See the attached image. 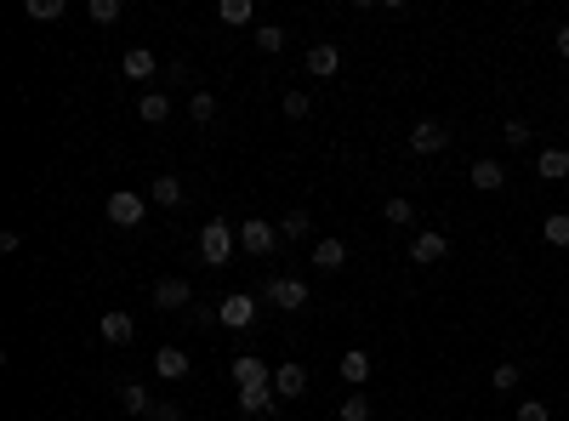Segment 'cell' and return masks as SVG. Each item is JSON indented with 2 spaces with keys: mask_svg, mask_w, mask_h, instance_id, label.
<instances>
[{
  "mask_svg": "<svg viewBox=\"0 0 569 421\" xmlns=\"http://www.w3.org/2000/svg\"><path fill=\"white\" fill-rule=\"evenodd\" d=\"M382 217H388V222H393V228H410V222H416V205H410V200H405V194H393V200H388V205H382Z\"/></svg>",
  "mask_w": 569,
  "mask_h": 421,
  "instance_id": "603a6c76",
  "label": "cell"
},
{
  "mask_svg": "<svg viewBox=\"0 0 569 421\" xmlns=\"http://www.w3.org/2000/svg\"><path fill=\"white\" fill-rule=\"evenodd\" d=\"M535 171H541L546 182H564V177H569V149H541V154H535Z\"/></svg>",
  "mask_w": 569,
  "mask_h": 421,
  "instance_id": "ac0fdd59",
  "label": "cell"
},
{
  "mask_svg": "<svg viewBox=\"0 0 569 421\" xmlns=\"http://www.w3.org/2000/svg\"><path fill=\"white\" fill-rule=\"evenodd\" d=\"M564 132H569V114H564Z\"/></svg>",
  "mask_w": 569,
  "mask_h": 421,
  "instance_id": "f35d334b",
  "label": "cell"
},
{
  "mask_svg": "<svg viewBox=\"0 0 569 421\" xmlns=\"http://www.w3.org/2000/svg\"><path fill=\"white\" fill-rule=\"evenodd\" d=\"M149 421H182V416H177V405H154V410H149Z\"/></svg>",
  "mask_w": 569,
  "mask_h": 421,
  "instance_id": "8d00e7d4",
  "label": "cell"
},
{
  "mask_svg": "<svg viewBox=\"0 0 569 421\" xmlns=\"http://www.w3.org/2000/svg\"><path fill=\"white\" fill-rule=\"evenodd\" d=\"M285 240H280V228L273 222H262V217H250V222H240V250L245 257H273Z\"/></svg>",
  "mask_w": 569,
  "mask_h": 421,
  "instance_id": "7a4b0ae2",
  "label": "cell"
},
{
  "mask_svg": "<svg viewBox=\"0 0 569 421\" xmlns=\"http://www.w3.org/2000/svg\"><path fill=\"white\" fill-rule=\"evenodd\" d=\"M120 405H125V416H142V421H149L154 398H149V387H142V382H125V387H120Z\"/></svg>",
  "mask_w": 569,
  "mask_h": 421,
  "instance_id": "d6986e66",
  "label": "cell"
},
{
  "mask_svg": "<svg viewBox=\"0 0 569 421\" xmlns=\"http://www.w3.org/2000/svg\"><path fill=\"white\" fill-rule=\"evenodd\" d=\"M188 114H194V125H211V120H217V97L194 92V97H188Z\"/></svg>",
  "mask_w": 569,
  "mask_h": 421,
  "instance_id": "d4e9b609",
  "label": "cell"
},
{
  "mask_svg": "<svg viewBox=\"0 0 569 421\" xmlns=\"http://www.w3.org/2000/svg\"><path fill=\"white\" fill-rule=\"evenodd\" d=\"M518 382H524V370H518V365H495V370H490V387H495V393H513Z\"/></svg>",
  "mask_w": 569,
  "mask_h": 421,
  "instance_id": "f1b7e54d",
  "label": "cell"
},
{
  "mask_svg": "<svg viewBox=\"0 0 569 421\" xmlns=\"http://www.w3.org/2000/svg\"><path fill=\"white\" fill-rule=\"evenodd\" d=\"M518 421H553V410H546L541 398H524V405H518Z\"/></svg>",
  "mask_w": 569,
  "mask_h": 421,
  "instance_id": "836d02e7",
  "label": "cell"
},
{
  "mask_svg": "<svg viewBox=\"0 0 569 421\" xmlns=\"http://www.w3.org/2000/svg\"><path fill=\"white\" fill-rule=\"evenodd\" d=\"M285 114L290 120H308V92H285Z\"/></svg>",
  "mask_w": 569,
  "mask_h": 421,
  "instance_id": "e575fe53",
  "label": "cell"
},
{
  "mask_svg": "<svg viewBox=\"0 0 569 421\" xmlns=\"http://www.w3.org/2000/svg\"><path fill=\"white\" fill-rule=\"evenodd\" d=\"M336 370H342V382H348L353 393H359V387L370 382V370H376V365H370V353H365V348H348V353H342V365H336Z\"/></svg>",
  "mask_w": 569,
  "mask_h": 421,
  "instance_id": "30bf717a",
  "label": "cell"
},
{
  "mask_svg": "<svg viewBox=\"0 0 569 421\" xmlns=\"http://www.w3.org/2000/svg\"><path fill=\"white\" fill-rule=\"evenodd\" d=\"M137 114H142V125H165V120H172V97H165V92H149V97L137 103Z\"/></svg>",
  "mask_w": 569,
  "mask_h": 421,
  "instance_id": "44dd1931",
  "label": "cell"
},
{
  "mask_svg": "<svg viewBox=\"0 0 569 421\" xmlns=\"http://www.w3.org/2000/svg\"><path fill=\"white\" fill-rule=\"evenodd\" d=\"M257 46H262V52H280V46H285V29H280V24H262V29H257Z\"/></svg>",
  "mask_w": 569,
  "mask_h": 421,
  "instance_id": "1f68e13d",
  "label": "cell"
},
{
  "mask_svg": "<svg viewBox=\"0 0 569 421\" xmlns=\"http://www.w3.org/2000/svg\"><path fill=\"white\" fill-rule=\"evenodd\" d=\"M273 393L280 398H302L308 393V370L302 365H273Z\"/></svg>",
  "mask_w": 569,
  "mask_h": 421,
  "instance_id": "4fadbf2b",
  "label": "cell"
},
{
  "mask_svg": "<svg viewBox=\"0 0 569 421\" xmlns=\"http://www.w3.org/2000/svg\"><path fill=\"white\" fill-rule=\"evenodd\" d=\"M410 149H416V154H445V149H450V132H445L438 120H416V125H410Z\"/></svg>",
  "mask_w": 569,
  "mask_h": 421,
  "instance_id": "52a82bcc",
  "label": "cell"
},
{
  "mask_svg": "<svg viewBox=\"0 0 569 421\" xmlns=\"http://www.w3.org/2000/svg\"><path fill=\"white\" fill-rule=\"evenodd\" d=\"M342 262H348V245L342 240H313V268H319V273H336Z\"/></svg>",
  "mask_w": 569,
  "mask_h": 421,
  "instance_id": "9a60e30c",
  "label": "cell"
},
{
  "mask_svg": "<svg viewBox=\"0 0 569 421\" xmlns=\"http://www.w3.org/2000/svg\"><path fill=\"white\" fill-rule=\"evenodd\" d=\"M336 69H342V52L336 46H308V74L313 80H330Z\"/></svg>",
  "mask_w": 569,
  "mask_h": 421,
  "instance_id": "2e32d148",
  "label": "cell"
},
{
  "mask_svg": "<svg viewBox=\"0 0 569 421\" xmlns=\"http://www.w3.org/2000/svg\"><path fill=\"white\" fill-rule=\"evenodd\" d=\"M268 308H280V313H297V308H308V285L302 279H268Z\"/></svg>",
  "mask_w": 569,
  "mask_h": 421,
  "instance_id": "277c9868",
  "label": "cell"
},
{
  "mask_svg": "<svg viewBox=\"0 0 569 421\" xmlns=\"http://www.w3.org/2000/svg\"><path fill=\"white\" fill-rule=\"evenodd\" d=\"M217 17H222V24H228V29H240V24H250V0H222V6H217Z\"/></svg>",
  "mask_w": 569,
  "mask_h": 421,
  "instance_id": "83f0119b",
  "label": "cell"
},
{
  "mask_svg": "<svg viewBox=\"0 0 569 421\" xmlns=\"http://www.w3.org/2000/svg\"><path fill=\"white\" fill-rule=\"evenodd\" d=\"M501 142H507V149H530V125H524V120H507V132H501Z\"/></svg>",
  "mask_w": 569,
  "mask_h": 421,
  "instance_id": "4dcf8cb0",
  "label": "cell"
},
{
  "mask_svg": "<svg viewBox=\"0 0 569 421\" xmlns=\"http://www.w3.org/2000/svg\"><path fill=\"white\" fill-rule=\"evenodd\" d=\"M149 200H154V205H177V200H182V182H177V177H154Z\"/></svg>",
  "mask_w": 569,
  "mask_h": 421,
  "instance_id": "484cf974",
  "label": "cell"
},
{
  "mask_svg": "<svg viewBox=\"0 0 569 421\" xmlns=\"http://www.w3.org/2000/svg\"><path fill=\"white\" fill-rule=\"evenodd\" d=\"M154 69H160V57L149 46H132V52H125V63H120L125 80H154Z\"/></svg>",
  "mask_w": 569,
  "mask_h": 421,
  "instance_id": "5bb4252c",
  "label": "cell"
},
{
  "mask_svg": "<svg viewBox=\"0 0 569 421\" xmlns=\"http://www.w3.org/2000/svg\"><path fill=\"white\" fill-rule=\"evenodd\" d=\"M308 228H313V222H308V210H290V217L280 222V240H308Z\"/></svg>",
  "mask_w": 569,
  "mask_h": 421,
  "instance_id": "f546056e",
  "label": "cell"
},
{
  "mask_svg": "<svg viewBox=\"0 0 569 421\" xmlns=\"http://www.w3.org/2000/svg\"><path fill=\"white\" fill-rule=\"evenodd\" d=\"M188 319H194V325H217L222 313H217V308H205V302H194V308H188Z\"/></svg>",
  "mask_w": 569,
  "mask_h": 421,
  "instance_id": "d590c367",
  "label": "cell"
},
{
  "mask_svg": "<svg viewBox=\"0 0 569 421\" xmlns=\"http://www.w3.org/2000/svg\"><path fill=\"white\" fill-rule=\"evenodd\" d=\"M240 250V222H228V217H211L205 228H200V257L211 262V268H228V257Z\"/></svg>",
  "mask_w": 569,
  "mask_h": 421,
  "instance_id": "6da1fadb",
  "label": "cell"
},
{
  "mask_svg": "<svg viewBox=\"0 0 569 421\" xmlns=\"http://www.w3.org/2000/svg\"><path fill=\"white\" fill-rule=\"evenodd\" d=\"M92 24H114V17H120V0H92Z\"/></svg>",
  "mask_w": 569,
  "mask_h": 421,
  "instance_id": "d6a6232c",
  "label": "cell"
},
{
  "mask_svg": "<svg viewBox=\"0 0 569 421\" xmlns=\"http://www.w3.org/2000/svg\"><path fill=\"white\" fill-rule=\"evenodd\" d=\"M234 382L240 387H262V382H273V370L257 359V353H245V359H234Z\"/></svg>",
  "mask_w": 569,
  "mask_h": 421,
  "instance_id": "e0dca14e",
  "label": "cell"
},
{
  "mask_svg": "<svg viewBox=\"0 0 569 421\" xmlns=\"http://www.w3.org/2000/svg\"><path fill=\"white\" fill-rule=\"evenodd\" d=\"M234 398H240V410H250V416H268V410H273V382H262V387H240Z\"/></svg>",
  "mask_w": 569,
  "mask_h": 421,
  "instance_id": "ffe728a7",
  "label": "cell"
},
{
  "mask_svg": "<svg viewBox=\"0 0 569 421\" xmlns=\"http://www.w3.org/2000/svg\"><path fill=\"white\" fill-rule=\"evenodd\" d=\"M376 410H370V398L365 393H348L342 405H336V421H370Z\"/></svg>",
  "mask_w": 569,
  "mask_h": 421,
  "instance_id": "7402d4cb",
  "label": "cell"
},
{
  "mask_svg": "<svg viewBox=\"0 0 569 421\" xmlns=\"http://www.w3.org/2000/svg\"><path fill=\"white\" fill-rule=\"evenodd\" d=\"M222 325L228 330H250V325H257V297H245V290H234V297H222Z\"/></svg>",
  "mask_w": 569,
  "mask_h": 421,
  "instance_id": "8992f818",
  "label": "cell"
},
{
  "mask_svg": "<svg viewBox=\"0 0 569 421\" xmlns=\"http://www.w3.org/2000/svg\"><path fill=\"white\" fill-rule=\"evenodd\" d=\"M154 308H165V313L194 308V290H188V279H160V285H154Z\"/></svg>",
  "mask_w": 569,
  "mask_h": 421,
  "instance_id": "ba28073f",
  "label": "cell"
},
{
  "mask_svg": "<svg viewBox=\"0 0 569 421\" xmlns=\"http://www.w3.org/2000/svg\"><path fill=\"white\" fill-rule=\"evenodd\" d=\"M188 370H194V365H188L182 348H160V353H154V376H160V382H182Z\"/></svg>",
  "mask_w": 569,
  "mask_h": 421,
  "instance_id": "7c38bea8",
  "label": "cell"
},
{
  "mask_svg": "<svg viewBox=\"0 0 569 421\" xmlns=\"http://www.w3.org/2000/svg\"><path fill=\"white\" fill-rule=\"evenodd\" d=\"M103 210H109L114 228H142V210H149V200L132 194V188H120V194H109V205H103Z\"/></svg>",
  "mask_w": 569,
  "mask_h": 421,
  "instance_id": "3957f363",
  "label": "cell"
},
{
  "mask_svg": "<svg viewBox=\"0 0 569 421\" xmlns=\"http://www.w3.org/2000/svg\"><path fill=\"white\" fill-rule=\"evenodd\" d=\"M97 336H103L109 348H132L137 325H132V313H103V319H97Z\"/></svg>",
  "mask_w": 569,
  "mask_h": 421,
  "instance_id": "9c48e42d",
  "label": "cell"
},
{
  "mask_svg": "<svg viewBox=\"0 0 569 421\" xmlns=\"http://www.w3.org/2000/svg\"><path fill=\"white\" fill-rule=\"evenodd\" d=\"M467 182H473V188H484V194H495V188H507V165H501V160H473Z\"/></svg>",
  "mask_w": 569,
  "mask_h": 421,
  "instance_id": "8fae6325",
  "label": "cell"
},
{
  "mask_svg": "<svg viewBox=\"0 0 569 421\" xmlns=\"http://www.w3.org/2000/svg\"><path fill=\"white\" fill-rule=\"evenodd\" d=\"M553 46H558V57H569V24L558 29V40H553Z\"/></svg>",
  "mask_w": 569,
  "mask_h": 421,
  "instance_id": "74e56055",
  "label": "cell"
},
{
  "mask_svg": "<svg viewBox=\"0 0 569 421\" xmlns=\"http://www.w3.org/2000/svg\"><path fill=\"white\" fill-rule=\"evenodd\" d=\"M445 257H450V234H438V228H427V234L410 240V262L433 268V262H445Z\"/></svg>",
  "mask_w": 569,
  "mask_h": 421,
  "instance_id": "5b68a950",
  "label": "cell"
},
{
  "mask_svg": "<svg viewBox=\"0 0 569 421\" xmlns=\"http://www.w3.org/2000/svg\"><path fill=\"white\" fill-rule=\"evenodd\" d=\"M29 17H34V24H57V17L63 12H69V6H63V0H29V6H24Z\"/></svg>",
  "mask_w": 569,
  "mask_h": 421,
  "instance_id": "4316f807",
  "label": "cell"
},
{
  "mask_svg": "<svg viewBox=\"0 0 569 421\" xmlns=\"http://www.w3.org/2000/svg\"><path fill=\"white\" fill-rule=\"evenodd\" d=\"M541 234H546V245H569V210H553L541 222Z\"/></svg>",
  "mask_w": 569,
  "mask_h": 421,
  "instance_id": "cb8c5ba5",
  "label": "cell"
}]
</instances>
